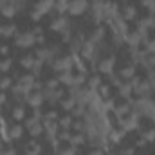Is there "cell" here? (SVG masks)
<instances>
[{"mask_svg":"<svg viewBox=\"0 0 155 155\" xmlns=\"http://www.w3.org/2000/svg\"><path fill=\"white\" fill-rule=\"evenodd\" d=\"M85 9V0H74L72 4H71V13H81Z\"/></svg>","mask_w":155,"mask_h":155,"instance_id":"obj_1","label":"cell"}]
</instances>
